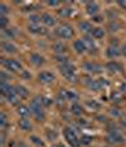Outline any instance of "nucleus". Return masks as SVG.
<instances>
[{
  "mask_svg": "<svg viewBox=\"0 0 126 147\" xmlns=\"http://www.w3.org/2000/svg\"><path fill=\"white\" fill-rule=\"evenodd\" d=\"M32 111V115H34V117L38 119V121H43L45 118V113H44V107L42 105L41 97H35L34 99L30 101V106H29Z\"/></svg>",
  "mask_w": 126,
  "mask_h": 147,
  "instance_id": "1",
  "label": "nucleus"
},
{
  "mask_svg": "<svg viewBox=\"0 0 126 147\" xmlns=\"http://www.w3.org/2000/svg\"><path fill=\"white\" fill-rule=\"evenodd\" d=\"M63 136H64V138L67 140V142L69 143L71 147H79L81 146V137L77 136V133L75 132L73 128L66 127V128L63 129Z\"/></svg>",
  "mask_w": 126,
  "mask_h": 147,
  "instance_id": "2",
  "label": "nucleus"
},
{
  "mask_svg": "<svg viewBox=\"0 0 126 147\" xmlns=\"http://www.w3.org/2000/svg\"><path fill=\"white\" fill-rule=\"evenodd\" d=\"M59 67V72L62 73V76L67 79L68 82H76L77 81V74L75 72V67L71 63H66V64H61Z\"/></svg>",
  "mask_w": 126,
  "mask_h": 147,
  "instance_id": "3",
  "label": "nucleus"
},
{
  "mask_svg": "<svg viewBox=\"0 0 126 147\" xmlns=\"http://www.w3.org/2000/svg\"><path fill=\"white\" fill-rule=\"evenodd\" d=\"M56 34L57 36H59L61 39H69L73 36V28H72L69 24H66L63 23L56 29Z\"/></svg>",
  "mask_w": 126,
  "mask_h": 147,
  "instance_id": "4",
  "label": "nucleus"
},
{
  "mask_svg": "<svg viewBox=\"0 0 126 147\" xmlns=\"http://www.w3.org/2000/svg\"><path fill=\"white\" fill-rule=\"evenodd\" d=\"M3 65L5 67V69L12 72H19L22 71V64L20 62H18L16 59H3Z\"/></svg>",
  "mask_w": 126,
  "mask_h": 147,
  "instance_id": "5",
  "label": "nucleus"
},
{
  "mask_svg": "<svg viewBox=\"0 0 126 147\" xmlns=\"http://www.w3.org/2000/svg\"><path fill=\"white\" fill-rule=\"evenodd\" d=\"M83 69L88 73H92V74H97V73H101L102 67L100 64H97V63H93V62H85Z\"/></svg>",
  "mask_w": 126,
  "mask_h": 147,
  "instance_id": "6",
  "label": "nucleus"
},
{
  "mask_svg": "<svg viewBox=\"0 0 126 147\" xmlns=\"http://www.w3.org/2000/svg\"><path fill=\"white\" fill-rule=\"evenodd\" d=\"M106 141H107L108 143H121V142H124V137L121 136V133L119 132V131H111L110 133H108L107 136H106Z\"/></svg>",
  "mask_w": 126,
  "mask_h": 147,
  "instance_id": "7",
  "label": "nucleus"
},
{
  "mask_svg": "<svg viewBox=\"0 0 126 147\" xmlns=\"http://www.w3.org/2000/svg\"><path fill=\"white\" fill-rule=\"evenodd\" d=\"M59 98L62 101H77L78 99V94L72 91H67V89H61V92L58 93Z\"/></svg>",
  "mask_w": 126,
  "mask_h": 147,
  "instance_id": "8",
  "label": "nucleus"
},
{
  "mask_svg": "<svg viewBox=\"0 0 126 147\" xmlns=\"http://www.w3.org/2000/svg\"><path fill=\"white\" fill-rule=\"evenodd\" d=\"M38 79L41 83H43V84H49V83H52L54 81V74L51 72L44 71V72H41L38 74Z\"/></svg>",
  "mask_w": 126,
  "mask_h": 147,
  "instance_id": "9",
  "label": "nucleus"
},
{
  "mask_svg": "<svg viewBox=\"0 0 126 147\" xmlns=\"http://www.w3.org/2000/svg\"><path fill=\"white\" fill-rule=\"evenodd\" d=\"M106 84H107V83H106L104 79H101V81L93 79V81H88L87 82V87L89 89H92V91H101Z\"/></svg>",
  "mask_w": 126,
  "mask_h": 147,
  "instance_id": "10",
  "label": "nucleus"
},
{
  "mask_svg": "<svg viewBox=\"0 0 126 147\" xmlns=\"http://www.w3.org/2000/svg\"><path fill=\"white\" fill-rule=\"evenodd\" d=\"M86 11H87L89 15L95 16V15H97L98 11H100V6H98V4L95 1H88V3H86Z\"/></svg>",
  "mask_w": 126,
  "mask_h": 147,
  "instance_id": "11",
  "label": "nucleus"
},
{
  "mask_svg": "<svg viewBox=\"0 0 126 147\" xmlns=\"http://www.w3.org/2000/svg\"><path fill=\"white\" fill-rule=\"evenodd\" d=\"M1 49H3V52L8 53V54H14V53H16V47L10 42L3 40L1 42Z\"/></svg>",
  "mask_w": 126,
  "mask_h": 147,
  "instance_id": "12",
  "label": "nucleus"
},
{
  "mask_svg": "<svg viewBox=\"0 0 126 147\" xmlns=\"http://www.w3.org/2000/svg\"><path fill=\"white\" fill-rule=\"evenodd\" d=\"M73 49L76 51V53H78V54H83V53L87 52V48H86L85 42L81 40V39H78V40H76L73 43Z\"/></svg>",
  "mask_w": 126,
  "mask_h": 147,
  "instance_id": "13",
  "label": "nucleus"
},
{
  "mask_svg": "<svg viewBox=\"0 0 126 147\" xmlns=\"http://www.w3.org/2000/svg\"><path fill=\"white\" fill-rule=\"evenodd\" d=\"M14 91H15V93H16V96H18L20 99L26 98V97H28V94H29L28 89H26L24 86H20V84L15 86V87H14Z\"/></svg>",
  "mask_w": 126,
  "mask_h": 147,
  "instance_id": "14",
  "label": "nucleus"
},
{
  "mask_svg": "<svg viewBox=\"0 0 126 147\" xmlns=\"http://www.w3.org/2000/svg\"><path fill=\"white\" fill-rule=\"evenodd\" d=\"M120 53L121 51L119 49V47H116V45H110L107 48V51H106V55H107V58H116V57H119L120 55Z\"/></svg>",
  "mask_w": 126,
  "mask_h": 147,
  "instance_id": "15",
  "label": "nucleus"
},
{
  "mask_svg": "<svg viewBox=\"0 0 126 147\" xmlns=\"http://www.w3.org/2000/svg\"><path fill=\"white\" fill-rule=\"evenodd\" d=\"M4 97H5L6 102L10 103V105H16V103L19 102V99H20L18 96H16V93H15V91H14V88H13L12 91L9 92L6 96H4Z\"/></svg>",
  "mask_w": 126,
  "mask_h": 147,
  "instance_id": "16",
  "label": "nucleus"
},
{
  "mask_svg": "<svg viewBox=\"0 0 126 147\" xmlns=\"http://www.w3.org/2000/svg\"><path fill=\"white\" fill-rule=\"evenodd\" d=\"M42 22H43V24L47 25V26H53V25L56 24L54 16L51 15V14H48V13H44V14H42Z\"/></svg>",
  "mask_w": 126,
  "mask_h": 147,
  "instance_id": "17",
  "label": "nucleus"
},
{
  "mask_svg": "<svg viewBox=\"0 0 126 147\" xmlns=\"http://www.w3.org/2000/svg\"><path fill=\"white\" fill-rule=\"evenodd\" d=\"M29 59H30V62L33 64L37 65V67L44 64V58H43L41 54H37V53H33V54L29 57Z\"/></svg>",
  "mask_w": 126,
  "mask_h": 147,
  "instance_id": "18",
  "label": "nucleus"
},
{
  "mask_svg": "<svg viewBox=\"0 0 126 147\" xmlns=\"http://www.w3.org/2000/svg\"><path fill=\"white\" fill-rule=\"evenodd\" d=\"M82 40L85 42V44H86V48H87V51L92 52V53H95V52H96L97 47H96L95 42H93V39H91L89 36H85V38L82 39Z\"/></svg>",
  "mask_w": 126,
  "mask_h": 147,
  "instance_id": "19",
  "label": "nucleus"
},
{
  "mask_svg": "<svg viewBox=\"0 0 126 147\" xmlns=\"http://www.w3.org/2000/svg\"><path fill=\"white\" fill-rule=\"evenodd\" d=\"M106 69H107V71H110V72L117 73V72L122 71V67H121L120 63H117V62H108L107 64H106Z\"/></svg>",
  "mask_w": 126,
  "mask_h": 147,
  "instance_id": "20",
  "label": "nucleus"
},
{
  "mask_svg": "<svg viewBox=\"0 0 126 147\" xmlns=\"http://www.w3.org/2000/svg\"><path fill=\"white\" fill-rule=\"evenodd\" d=\"M28 29L30 33H33V34H44L45 33V29L39 24H30L28 26Z\"/></svg>",
  "mask_w": 126,
  "mask_h": 147,
  "instance_id": "21",
  "label": "nucleus"
},
{
  "mask_svg": "<svg viewBox=\"0 0 126 147\" xmlns=\"http://www.w3.org/2000/svg\"><path fill=\"white\" fill-rule=\"evenodd\" d=\"M18 115L19 116H22L23 118H26V117H29L32 115V111H30V108L29 107H26V106H19L18 107Z\"/></svg>",
  "mask_w": 126,
  "mask_h": 147,
  "instance_id": "22",
  "label": "nucleus"
},
{
  "mask_svg": "<svg viewBox=\"0 0 126 147\" xmlns=\"http://www.w3.org/2000/svg\"><path fill=\"white\" fill-rule=\"evenodd\" d=\"M18 125H19V127H20V129H23V131H30L32 129V123H30L29 119H26V118L19 119Z\"/></svg>",
  "mask_w": 126,
  "mask_h": 147,
  "instance_id": "23",
  "label": "nucleus"
},
{
  "mask_svg": "<svg viewBox=\"0 0 126 147\" xmlns=\"http://www.w3.org/2000/svg\"><path fill=\"white\" fill-rule=\"evenodd\" d=\"M53 51L57 53V54H64L66 51H67V47L61 42H57V43H54V45H53Z\"/></svg>",
  "mask_w": 126,
  "mask_h": 147,
  "instance_id": "24",
  "label": "nucleus"
},
{
  "mask_svg": "<svg viewBox=\"0 0 126 147\" xmlns=\"http://www.w3.org/2000/svg\"><path fill=\"white\" fill-rule=\"evenodd\" d=\"M13 88H14V87H12L8 82H3V81H0V92H1V94H3V96H6L9 92L12 91Z\"/></svg>",
  "mask_w": 126,
  "mask_h": 147,
  "instance_id": "25",
  "label": "nucleus"
},
{
  "mask_svg": "<svg viewBox=\"0 0 126 147\" xmlns=\"http://www.w3.org/2000/svg\"><path fill=\"white\" fill-rule=\"evenodd\" d=\"M78 26H79V30L83 33H92V30H93L91 23H88V22H81L78 24Z\"/></svg>",
  "mask_w": 126,
  "mask_h": 147,
  "instance_id": "26",
  "label": "nucleus"
},
{
  "mask_svg": "<svg viewBox=\"0 0 126 147\" xmlns=\"http://www.w3.org/2000/svg\"><path fill=\"white\" fill-rule=\"evenodd\" d=\"M92 36L96 39H101V38H104V35H105V30L102 28H93V30H92Z\"/></svg>",
  "mask_w": 126,
  "mask_h": 147,
  "instance_id": "27",
  "label": "nucleus"
},
{
  "mask_svg": "<svg viewBox=\"0 0 126 147\" xmlns=\"http://www.w3.org/2000/svg\"><path fill=\"white\" fill-rule=\"evenodd\" d=\"M73 13V10H72V8H62V9H59L58 10V14L62 16V18H67V16H69Z\"/></svg>",
  "mask_w": 126,
  "mask_h": 147,
  "instance_id": "28",
  "label": "nucleus"
},
{
  "mask_svg": "<svg viewBox=\"0 0 126 147\" xmlns=\"http://www.w3.org/2000/svg\"><path fill=\"white\" fill-rule=\"evenodd\" d=\"M71 112L73 113V115H76V116H81L83 111H82V107L79 105H77V103H73V105L71 106Z\"/></svg>",
  "mask_w": 126,
  "mask_h": 147,
  "instance_id": "29",
  "label": "nucleus"
},
{
  "mask_svg": "<svg viewBox=\"0 0 126 147\" xmlns=\"http://www.w3.org/2000/svg\"><path fill=\"white\" fill-rule=\"evenodd\" d=\"M54 59H56V62H57L59 65H61V64H66V63H69L68 58H67V57H66L64 54H57Z\"/></svg>",
  "mask_w": 126,
  "mask_h": 147,
  "instance_id": "30",
  "label": "nucleus"
},
{
  "mask_svg": "<svg viewBox=\"0 0 126 147\" xmlns=\"http://www.w3.org/2000/svg\"><path fill=\"white\" fill-rule=\"evenodd\" d=\"M3 36H4L5 39H14L15 33L13 29H4V30H3Z\"/></svg>",
  "mask_w": 126,
  "mask_h": 147,
  "instance_id": "31",
  "label": "nucleus"
},
{
  "mask_svg": "<svg viewBox=\"0 0 126 147\" xmlns=\"http://www.w3.org/2000/svg\"><path fill=\"white\" fill-rule=\"evenodd\" d=\"M45 135H47V138L49 141H54L56 138H57V132L54 131V129H47V132H45Z\"/></svg>",
  "mask_w": 126,
  "mask_h": 147,
  "instance_id": "32",
  "label": "nucleus"
},
{
  "mask_svg": "<svg viewBox=\"0 0 126 147\" xmlns=\"http://www.w3.org/2000/svg\"><path fill=\"white\" fill-rule=\"evenodd\" d=\"M42 20V16H39L37 14H32L29 15V22L32 23V24H39V22Z\"/></svg>",
  "mask_w": 126,
  "mask_h": 147,
  "instance_id": "33",
  "label": "nucleus"
},
{
  "mask_svg": "<svg viewBox=\"0 0 126 147\" xmlns=\"http://www.w3.org/2000/svg\"><path fill=\"white\" fill-rule=\"evenodd\" d=\"M41 101H42L43 107H49V106H52V103H53L52 99L49 98V97H45V96L41 97Z\"/></svg>",
  "mask_w": 126,
  "mask_h": 147,
  "instance_id": "34",
  "label": "nucleus"
},
{
  "mask_svg": "<svg viewBox=\"0 0 126 147\" xmlns=\"http://www.w3.org/2000/svg\"><path fill=\"white\" fill-rule=\"evenodd\" d=\"M30 141L34 143V145H37V146H41V147H44V142L42 141L39 137L37 136H30Z\"/></svg>",
  "mask_w": 126,
  "mask_h": 147,
  "instance_id": "35",
  "label": "nucleus"
},
{
  "mask_svg": "<svg viewBox=\"0 0 126 147\" xmlns=\"http://www.w3.org/2000/svg\"><path fill=\"white\" fill-rule=\"evenodd\" d=\"M8 125V117L4 112L0 113V126H1V128H4V127Z\"/></svg>",
  "mask_w": 126,
  "mask_h": 147,
  "instance_id": "36",
  "label": "nucleus"
},
{
  "mask_svg": "<svg viewBox=\"0 0 126 147\" xmlns=\"http://www.w3.org/2000/svg\"><path fill=\"white\" fill-rule=\"evenodd\" d=\"M110 99L114 102H120L121 101V94L119 92H112L110 94Z\"/></svg>",
  "mask_w": 126,
  "mask_h": 147,
  "instance_id": "37",
  "label": "nucleus"
},
{
  "mask_svg": "<svg viewBox=\"0 0 126 147\" xmlns=\"http://www.w3.org/2000/svg\"><path fill=\"white\" fill-rule=\"evenodd\" d=\"M9 23V19L6 18V16H0V28L4 30V29H6V25H8Z\"/></svg>",
  "mask_w": 126,
  "mask_h": 147,
  "instance_id": "38",
  "label": "nucleus"
},
{
  "mask_svg": "<svg viewBox=\"0 0 126 147\" xmlns=\"http://www.w3.org/2000/svg\"><path fill=\"white\" fill-rule=\"evenodd\" d=\"M92 142V137L91 136H81V143L82 145H89V143Z\"/></svg>",
  "mask_w": 126,
  "mask_h": 147,
  "instance_id": "39",
  "label": "nucleus"
},
{
  "mask_svg": "<svg viewBox=\"0 0 126 147\" xmlns=\"http://www.w3.org/2000/svg\"><path fill=\"white\" fill-rule=\"evenodd\" d=\"M108 30L110 32H117L119 29H120V24H119V23H115V22H111L110 24H108Z\"/></svg>",
  "mask_w": 126,
  "mask_h": 147,
  "instance_id": "40",
  "label": "nucleus"
},
{
  "mask_svg": "<svg viewBox=\"0 0 126 147\" xmlns=\"http://www.w3.org/2000/svg\"><path fill=\"white\" fill-rule=\"evenodd\" d=\"M9 13V9L5 4H0V16H6V14Z\"/></svg>",
  "mask_w": 126,
  "mask_h": 147,
  "instance_id": "41",
  "label": "nucleus"
},
{
  "mask_svg": "<svg viewBox=\"0 0 126 147\" xmlns=\"http://www.w3.org/2000/svg\"><path fill=\"white\" fill-rule=\"evenodd\" d=\"M87 106L91 107V108H93V109H98V108H100V105H98L97 102H95V101H87Z\"/></svg>",
  "mask_w": 126,
  "mask_h": 147,
  "instance_id": "42",
  "label": "nucleus"
},
{
  "mask_svg": "<svg viewBox=\"0 0 126 147\" xmlns=\"http://www.w3.org/2000/svg\"><path fill=\"white\" fill-rule=\"evenodd\" d=\"M47 5L49 6H58V5H61V1H54V0H51V1H47Z\"/></svg>",
  "mask_w": 126,
  "mask_h": 147,
  "instance_id": "43",
  "label": "nucleus"
},
{
  "mask_svg": "<svg viewBox=\"0 0 126 147\" xmlns=\"http://www.w3.org/2000/svg\"><path fill=\"white\" fill-rule=\"evenodd\" d=\"M117 5L120 6L121 9H124V10H126V0H121V1H117Z\"/></svg>",
  "mask_w": 126,
  "mask_h": 147,
  "instance_id": "44",
  "label": "nucleus"
},
{
  "mask_svg": "<svg viewBox=\"0 0 126 147\" xmlns=\"http://www.w3.org/2000/svg\"><path fill=\"white\" fill-rule=\"evenodd\" d=\"M102 20H104V18H102L101 15H95L93 16V22L95 23H101Z\"/></svg>",
  "mask_w": 126,
  "mask_h": 147,
  "instance_id": "45",
  "label": "nucleus"
},
{
  "mask_svg": "<svg viewBox=\"0 0 126 147\" xmlns=\"http://www.w3.org/2000/svg\"><path fill=\"white\" fill-rule=\"evenodd\" d=\"M120 89H121V92L126 93V82H125V83H121V86H120Z\"/></svg>",
  "mask_w": 126,
  "mask_h": 147,
  "instance_id": "46",
  "label": "nucleus"
},
{
  "mask_svg": "<svg viewBox=\"0 0 126 147\" xmlns=\"http://www.w3.org/2000/svg\"><path fill=\"white\" fill-rule=\"evenodd\" d=\"M121 52H122V54H124L125 57H126V43L124 45H122V48H121Z\"/></svg>",
  "mask_w": 126,
  "mask_h": 147,
  "instance_id": "47",
  "label": "nucleus"
},
{
  "mask_svg": "<svg viewBox=\"0 0 126 147\" xmlns=\"http://www.w3.org/2000/svg\"><path fill=\"white\" fill-rule=\"evenodd\" d=\"M23 77L28 79V78H29V77H30V76H29V74H28V73H26V72H23Z\"/></svg>",
  "mask_w": 126,
  "mask_h": 147,
  "instance_id": "48",
  "label": "nucleus"
},
{
  "mask_svg": "<svg viewBox=\"0 0 126 147\" xmlns=\"http://www.w3.org/2000/svg\"><path fill=\"white\" fill-rule=\"evenodd\" d=\"M18 147H25V145L23 142H20V143H18Z\"/></svg>",
  "mask_w": 126,
  "mask_h": 147,
  "instance_id": "49",
  "label": "nucleus"
},
{
  "mask_svg": "<svg viewBox=\"0 0 126 147\" xmlns=\"http://www.w3.org/2000/svg\"><path fill=\"white\" fill-rule=\"evenodd\" d=\"M56 147H66V146H64V145H62V143H59V145H57Z\"/></svg>",
  "mask_w": 126,
  "mask_h": 147,
  "instance_id": "50",
  "label": "nucleus"
}]
</instances>
